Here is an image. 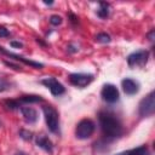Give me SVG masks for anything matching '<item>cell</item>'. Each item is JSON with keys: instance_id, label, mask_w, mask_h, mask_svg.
<instances>
[{"instance_id": "6da1fadb", "label": "cell", "mask_w": 155, "mask_h": 155, "mask_svg": "<svg viewBox=\"0 0 155 155\" xmlns=\"http://www.w3.org/2000/svg\"><path fill=\"white\" fill-rule=\"evenodd\" d=\"M98 120H99L101 130L105 138L115 139L122 134V132H124L122 125L115 115H113L108 111H101L98 115Z\"/></svg>"}, {"instance_id": "7a4b0ae2", "label": "cell", "mask_w": 155, "mask_h": 155, "mask_svg": "<svg viewBox=\"0 0 155 155\" xmlns=\"http://www.w3.org/2000/svg\"><path fill=\"white\" fill-rule=\"evenodd\" d=\"M42 111H44V116H45L47 128L52 133H58L59 132V115H58V111L51 105H44Z\"/></svg>"}, {"instance_id": "3957f363", "label": "cell", "mask_w": 155, "mask_h": 155, "mask_svg": "<svg viewBox=\"0 0 155 155\" xmlns=\"http://www.w3.org/2000/svg\"><path fill=\"white\" fill-rule=\"evenodd\" d=\"M94 122L90 119H84L81 120L75 128V136L79 139H87L92 136V133L94 132Z\"/></svg>"}, {"instance_id": "277c9868", "label": "cell", "mask_w": 155, "mask_h": 155, "mask_svg": "<svg viewBox=\"0 0 155 155\" xmlns=\"http://www.w3.org/2000/svg\"><path fill=\"white\" fill-rule=\"evenodd\" d=\"M42 97L40 96H35V94H30V96H22L18 99H10V101H5V105L7 109L10 110H15V109H19L21 107H23L24 104H29V103H38L41 102Z\"/></svg>"}, {"instance_id": "5b68a950", "label": "cell", "mask_w": 155, "mask_h": 155, "mask_svg": "<svg viewBox=\"0 0 155 155\" xmlns=\"http://www.w3.org/2000/svg\"><path fill=\"white\" fill-rule=\"evenodd\" d=\"M155 110V97H154V91H151L145 98H143L139 103L138 111L140 116H150L154 114Z\"/></svg>"}, {"instance_id": "8992f818", "label": "cell", "mask_w": 155, "mask_h": 155, "mask_svg": "<svg viewBox=\"0 0 155 155\" xmlns=\"http://www.w3.org/2000/svg\"><path fill=\"white\" fill-rule=\"evenodd\" d=\"M148 58H149V51H147V50H139V51H136V52L131 53L127 57V64L131 68L143 67V65L147 64Z\"/></svg>"}, {"instance_id": "52a82bcc", "label": "cell", "mask_w": 155, "mask_h": 155, "mask_svg": "<svg viewBox=\"0 0 155 155\" xmlns=\"http://www.w3.org/2000/svg\"><path fill=\"white\" fill-rule=\"evenodd\" d=\"M93 75L92 74H85V73H73L69 75V82L73 86L84 88L87 85H90L93 81Z\"/></svg>"}, {"instance_id": "ba28073f", "label": "cell", "mask_w": 155, "mask_h": 155, "mask_svg": "<svg viewBox=\"0 0 155 155\" xmlns=\"http://www.w3.org/2000/svg\"><path fill=\"white\" fill-rule=\"evenodd\" d=\"M101 96H102L103 101L107 102V103H115V102L119 101V97H120L117 87L113 84H105L102 87Z\"/></svg>"}, {"instance_id": "9c48e42d", "label": "cell", "mask_w": 155, "mask_h": 155, "mask_svg": "<svg viewBox=\"0 0 155 155\" xmlns=\"http://www.w3.org/2000/svg\"><path fill=\"white\" fill-rule=\"evenodd\" d=\"M40 82L44 86H46L53 96H61V94H63L65 92V87L54 78H45Z\"/></svg>"}, {"instance_id": "30bf717a", "label": "cell", "mask_w": 155, "mask_h": 155, "mask_svg": "<svg viewBox=\"0 0 155 155\" xmlns=\"http://www.w3.org/2000/svg\"><path fill=\"white\" fill-rule=\"evenodd\" d=\"M0 52H2L4 54H6V56H8L10 58H13V59H16V61H18V62H23L24 64H27V65H29V67H33V68H35V69H41V68L44 67V64H41V63H39V62H35V61H31V59L24 58L23 56H19V54L12 53V52H10V51L5 50L2 46H0Z\"/></svg>"}, {"instance_id": "8fae6325", "label": "cell", "mask_w": 155, "mask_h": 155, "mask_svg": "<svg viewBox=\"0 0 155 155\" xmlns=\"http://www.w3.org/2000/svg\"><path fill=\"white\" fill-rule=\"evenodd\" d=\"M121 86H122V90L128 96H132V94H136L138 91H139V84L138 81L131 79V78H126L121 81Z\"/></svg>"}, {"instance_id": "7c38bea8", "label": "cell", "mask_w": 155, "mask_h": 155, "mask_svg": "<svg viewBox=\"0 0 155 155\" xmlns=\"http://www.w3.org/2000/svg\"><path fill=\"white\" fill-rule=\"evenodd\" d=\"M19 111L27 124H35L38 120V111L29 105H23L19 108Z\"/></svg>"}, {"instance_id": "4fadbf2b", "label": "cell", "mask_w": 155, "mask_h": 155, "mask_svg": "<svg viewBox=\"0 0 155 155\" xmlns=\"http://www.w3.org/2000/svg\"><path fill=\"white\" fill-rule=\"evenodd\" d=\"M35 144H36L39 148H41L42 150L47 151V153H52V150H53V143H52L51 139H50L48 137H46L45 134L38 136L36 139H35Z\"/></svg>"}, {"instance_id": "5bb4252c", "label": "cell", "mask_w": 155, "mask_h": 155, "mask_svg": "<svg viewBox=\"0 0 155 155\" xmlns=\"http://www.w3.org/2000/svg\"><path fill=\"white\" fill-rule=\"evenodd\" d=\"M115 155H150L149 153V149L145 147V145H140L138 148H134V149H130V150H125V151H121V153H117Z\"/></svg>"}, {"instance_id": "9a60e30c", "label": "cell", "mask_w": 155, "mask_h": 155, "mask_svg": "<svg viewBox=\"0 0 155 155\" xmlns=\"http://www.w3.org/2000/svg\"><path fill=\"white\" fill-rule=\"evenodd\" d=\"M109 8H110V5L109 4H107V2H99V8L97 10V16L99 18H102V19L108 18L109 11H110Z\"/></svg>"}, {"instance_id": "2e32d148", "label": "cell", "mask_w": 155, "mask_h": 155, "mask_svg": "<svg viewBox=\"0 0 155 155\" xmlns=\"http://www.w3.org/2000/svg\"><path fill=\"white\" fill-rule=\"evenodd\" d=\"M110 35L107 34V33H99L96 35V41L97 42H101V44H108L110 42Z\"/></svg>"}, {"instance_id": "e0dca14e", "label": "cell", "mask_w": 155, "mask_h": 155, "mask_svg": "<svg viewBox=\"0 0 155 155\" xmlns=\"http://www.w3.org/2000/svg\"><path fill=\"white\" fill-rule=\"evenodd\" d=\"M11 88V82H8L6 79H2L0 78V92H4V91H7Z\"/></svg>"}, {"instance_id": "ac0fdd59", "label": "cell", "mask_w": 155, "mask_h": 155, "mask_svg": "<svg viewBox=\"0 0 155 155\" xmlns=\"http://www.w3.org/2000/svg\"><path fill=\"white\" fill-rule=\"evenodd\" d=\"M50 23L52 25H59V24H62V17L58 15H52L50 17Z\"/></svg>"}, {"instance_id": "d6986e66", "label": "cell", "mask_w": 155, "mask_h": 155, "mask_svg": "<svg viewBox=\"0 0 155 155\" xmlns=\"http://www.w3.org/2000/svg\"><path fill=\"white\" fill-rule=\"evenodd\" d=\"M19 136H21V138H23L24 140H30L31 137H33V133L29 132V131H27V130H21V131H19Z\"/></svg>"}, {"instance_id": "ffe728a7", "label": "cell", "mask_w": 155, "mask_h": 155, "mask_svg": "<svg viewBox=\"0 0 155 155\" xmlns=\"http://www.w3.org/2000/svg\"><path fill=\"white\" fill-rule=\"evenodd\" d=\"M7 36H10V31L5 27L0 25V38H7Z\"/></svg>"}, {"instance_id": "44dd1931", "label": "cell", "mask_w": 155, "mask_h": 155, "mask_svg": "<svg viewBox=\"0 0 155 155\" xmlns=\"http://www.w3.org/2000/svg\"><path fill=\"white\" fill-rule=\"evenodd\" d=\"M154 34H155V30H154V29H153V30H150V31L148 33L147 38L149 39V41H154Z\"/></svg>"}, {"instance_id": "7402d4cb", "label": "cell", "mask_w": 155, "mask_h": 155, "mask_svg": "<svg viewBox=\"0 0 155 155\" xmlns=\"http://www.w3.org/2000/svg\"><path fill=\"white\" fill-rule=\"evenodd\" d=\"M11 46H13V47H22L23 45L21 44V42H17V41H11Z\"/></svg>"}, {"instance_id": "603a6c76", "label": "cell", "mask_w": 155, "mask_h": 155, "mask_svg": "<svg viewBox=\"0 0 155 155\" xmlns=\"http://www.w3.org/2000/svg\"><path fill=\"white\" fill-rule=\"evenodd\" d=\"M15 155H27V154H25L24 151H18V153H16Z\"/></svg>"}, {"instance_id": "cb8c5ba5", "label": "cell", "mask_w": 155, "mask_h": 155, "mask_svg": "<svg viewBox=\"0 0 155 155\" xmlns=\"http://www.w3.org/2000/svg\"><path fill=\"white\" fill-rule=\"evenodd\" d=\"M5 64H7V65H12V64H10L8 62H5ZM15 67V65H13ZM15 69H18V67H15Z\"/></svg>"}]
</instances>
